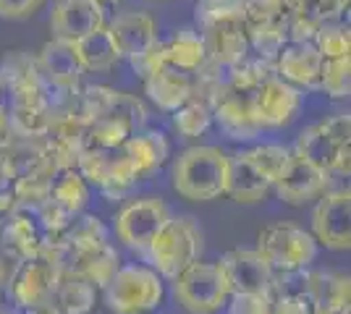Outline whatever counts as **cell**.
<instances>
[{
  "label": "cell",
  "mask_w": 351,
  "mask_h": 314,
  "mask_svg": "<svg viewBox=\"0 0 351 314\" xmlns=\"http://www.w3.org/2000/svg\"><path fill=\"white\" fill-rule=\"evenodd\" d=\"M97 3H103V5H118V3H123V0H97Z\"/></svg>",
  "instance_id": "46"
},
{
  "label": "cell",
  "mask_w": 351,
  "mask_h": 314,
  "mask_svg": "<svg viewBox=\"0 0 351 314\" xmlns=\"http://www.w3.org/2000/svg\"><path fill=\"white\" fill-rule=\"evenodd\" d=\"M40 5L43 0H0V18L21 21V18H29Z\"/></svg>",
  "instance_id": "41"
},
{
  "label": "cell",
  "mask_w": 351,
  "mask_h": 314,
  "mask_svg": "<svg viewBox=\"0 0 351 314\" xmlns=\"http://www.w3.org/2000/svg\"><path fill=\"white\" fill-rule=\"evenodd\" d=\"M322 24V18L312 11H293L286 14V37L289 42H312L315 31Z\"/></svg>",
  "instance_id": "38"
},
{
  "label": "cell",
  "mask_w": 351,
  "mask_h": 314,
  "mask_svg": "<svg viewBox=\"0 0 351 314\" xmlns=\"http://www.w3.org/2000/svg\"><path fill=\"white\" fill-rule=\"evenodd\" d=\"M213 126V107L202 97H189L184 105H178L173 110V129L184 139L202 136Z\"/></svg>",
  "instance_id": "31"
},
{
  "label": "cell",
  "mask_w": 351,
  "mask_h": 314,
  "mask_svg": "<svg viewBox=\"0 0 351 314\" xmlns=\"http://www.w3.org/2000/svg\"><path fill=\"white\" fill-rule=\"evenodd\" d=\"M202 31L207 60L218 66H234L249 55V37L244 18H223L218 24H210Z\"/></svg>",
  "instance_id": "19"
},
{
  "label": "cell",
  "mask_w": 351,
  "mask_h": 314,
  "mask_svg": "<svg viewBox=\"0 0 351 314\" xmlns=\"http://www.w3.org/2000/svg\"><path fill=\"white\" fill-rule=\"evenodd\" d=\"M45 233L27 215H11L3 231H0V249L14 259H27V257L40 254L45 249Z\"/></svg>",
  "instance_id": "25"
},
{
  "label": "cell",
  "mask_w": 351,
  "mask_h": 314,
  "mask_svg": "<svg viewBox=\"0 0 351 314\" xmlns=\"http://www.w3.org/2000/svg\"><path fill=\"white\" fill-rule=\"evenodd\" d=\"M276 74L289 81L299 90H317L320 84V68H322V55L312 42H286L278 58L273 60Z\"/></svg>",
  "instance_id": "17"
},
{
  "label": "cell",
  "mask_w": 351,
  "mask_h": 314,
  "mask_svg": "<svg viewBox=\"0 0 351 314\" xmlns=\"http://www.w3.org/2000/svg\"><path fill=\"white\" fill-rule=\"evenodd\" d=\"M162 301V283L155 270L126 265L105 283V304L116 314L152 312Z\"/></svg>",
  "instance_id": "4"
},
{
  "label": "cell",
  "mask_w": 351,
  "mask_h": 314,
  "mask_svg": "<svg viewBox=\"0 0 351 314\" xmlns=\"http://www.w3.org/2000/svg\"><path fill=\"white\" fill-rule=\"evenodd\" d=\"M283 16H286L283 0H244V8H241V18L247 27L280 21Z\"/></svg>",
  "instance_id": "37"
},
{
  "label": "cell",
  "mask_w": 351,
  "mask_h": 314,
  "mask_svg": "<svg viewBox=\"0 0 351 314\" xmlns=\"http://www.w3.org/2000/svg\"><path fill=\"white\" fill-rule=\"evenodd\" d=\"M50 199H53L58 207L66 209V212H71V215L82 212L89 199L84 176H82L76 168H69V170L56 173V176H53V183H50Z\"/></svg>",
  "instance_id": "28"
},
{
  "label": "cell",
  "mask_w": 351,
  "mask_h": 314,
  "mask_svg": "<svg viewBox=\"0 0 351 314\" xmlns=\"http://www.w3.org/2000/svg\"><path fill=\"white\" fill-rule=\"evenodd\" d=\"M105 24H108L105 5L97 0H56L47 16V27L53 37L69 42H76L79 37L100 29Z\"/></svg>",
  "instance_id": "13"
},
{
  "label": "cell",
  "mask_w": 351,
  "mask_h": 314,
  "mask_svg": "<svg viewBox=\"0 0 351 314\" xmlns=\"http://www.w3.org/2000/svg\"><path fill=\"white\" fill-rule=\"evenodd\" d=\"M202 231L191 218H168L162 228L152 236L145 254L158 267L162 278L173 280L181 270H186L199 257Z\"/></svg>",
  "instance_id": "2"
},
{
  "label": "cell",
  "mask_w": 351,
  "mask_h": 314,
  "mask_svg": "<svg viewBox=\"0 0 351 314\" xmlns=\"http://www.w3.org/2000/svg\"><path fill=\"white\" fill-rule=\"evenodd\" d=\"M220 270L228 280L231 293H263L270 291L276 270L267 265L257 249H234L220 257Z\"/></svg>",
  "instance_id": "14"
},
{
  "label": "cell",
  "mask_w": 351,
  "mask_h": 314,
  "mask_svg": "<svg viewBox=\"0 0 351 314\" xmlns=\"http://www.w3.org/2000/svg\"><path fill=\"white\" fill-rule=\"evenodd\" d=\"M210 107H213V120H218V126L231 139L249 142L265 131L254 110V90L226 87L210 100Z\"/></svg>",
  "instance_id": "10"
},
{
  "label": "cell",
  "mask_w": 351,
  "mask_h": 314,
  "mask_svg": "<svg viewBox=\"0 0 351 314\" xmlns=\"http://www.w3.org/2000/svg\"><path fill=\"white\" fill-rule=\"evenodd\" d=\"M129 60V66H132V71L139 79H147L149 74H155L160 66H165V50H162V40H155L149 47H145L142 53H136L132 55Z\"/></svg>",
  "instance_id": "40"
},
{
  "label": "cell",
  "mask_w": 351,
  "mask_h": 314,
  "mask_svg": "<svg viewBox=\"0 0 351 314\" xmlns=\"http://www.w3.org/2000/svg\"><path fill=\"white\" fill-rule=\"evenodd\" d=\"M312 45L317 47L322 60L351 55L349 24L343 18H328V21H322L320 27H317V31H315V37H312Z\"/></svg>",
  "instance_id": "32"
},
{
  "label": "cell",
  "mask_w": 351,
  "mask_h": 314,
  "mask_svg": "<svg viewBox=\"0 0 351 314\" xmlns=\"http://www.w3.org/2000/svg\"><path fill=\"white\" fill-rule=\"evenodd\" d=\"M228 160L231 155L210 144L184 150L173 163V189L189 202H210L226 194Z\"/></svg>",
  "instance_id": "1"
},
{
  "label": "cell",
  "mask_w": 351,
  "mask_h": 314,
  "mask_svg": "<svg viewBox=\"0 0 351 314\" xmlns=\"http://www.w3.org/2000/svg\"><path fill=\"white\" fill-rule=\"evenodd\" d=\"M53 304L63 314H87L95 306V285L76 275H63L53 293Z\"/></svg>",
  "instance_id": "29"
},
{
  "label": "cell",
  "mask_w": 351,
  "mask_h": 314,
  "mask_svg": "<svg viewBox=\"0 0 351 314\" xmlns=\"http://www.w3.org/2000/svg\"><path fill=\"white\" fill-rule=\"evenodd\" d=\"M171 218V209L165 207L162 199H136L121 209L116 220V233L134 252H145L152 236L162 228V223Z\"/></svg>",
  "instance_id": "12"
},
{
  "label": "cell",
  "mask_w": 351,
  "mask_h": 314,
  "mask_svg": "<svg viewBox=\"0 0 351 314\" xmlns=\"http://www.w3.org/2000/svg\"><path fill=\"white\" fill-rule=\"evenodd\" d=\"M312 233L315 241L333 252H346L351 246V192L328 189L317 196V205L312 212Z\"/></svg>",
  "instance_id": "8"
},
{
  "label": "cell",
  "mask_w": 351,
  "mask_h": 314,
  "mask_svg": "<svg viewBox=\"0 0 351 314\" xmlns=\"http://www.w3.org/2000/svg\"><path fill=\"white\" fill-rule=\"evenodd\" d=\"M273 314H315L307 296H276Z\"/></svg>",
  "instance_id": "42"
},
{
  "label": "cell",
  "mask_w": 351,
  "mask_h": 314,
  "mask_svg": "<svg viewBox=\"0 0 351 314\" xmlns=\"http://www.w3.org/2000/svg\"><path fill=\"white\" fill-rule=\"evenodd\" d=\"M53 244H60V246H69V249H84V246H95V244H103L108 241V233H105V225L92 218V215H73L69 225L60 231L56 239H50Z\"/></svg>",
  "instance_id": "30"
},
{
  "label": "cell",
  "mask_w": 351,
  "mask_h": 314,
  "mask_svg": "<svg viewBox=\"0 0 351 314\" xmlns=\"http://www.w3.org/2000/svg\"><path fill=\"white\" fill-rule=\"evenodd\" d=\"M244 0H194V27L205 29L223 18H241Z\"/></svg>",
  "instance_id": "36"
},
{
  "label": "cell",
  "mask_w": 351,
  "mask_h": 314,
  "mask_svg": "<svg viewBox=\"0 0 351 314\" xmlns=\"http://www.w3.org/2000/svg\"><path fill=\"white\" fill-rule=\"evenodd\" d=\"M24 314H63L53 304V301H45V304H40V306H32V309H24Z\"/></svg>",
  "instance_id": "44"
},
{
  "label": "cell",
  "mask_w": 351,
  "mask_h": 314,
  "mask_svg": "<svg viewBox=\"0 0 351 314\" xmlns=\"http://www.w3.org/2000/svg\"><path fill=\"white\" fill-rule=\"evenodd\" d=\"M0 94H8L11 103L43 100V76L34 55L24 50L8 53L0 63Z\"/></svg>",
  "instance_id": "16"
},
{
  "label": "cell",
  "mask_w": 351,
  "mask_h": 314,
  "mask_svg": "<svg viewBox=\"0 0 351 314\" xmlns=\"http://www.w3.org/2000/svg\"><path fill=\"white\" fill-rule=\"evenodd\" d=\"M5 262H8V254L0 249V285L8 283V272H5Z\"/></svg>",
  "instance_id": "45"
},
{
  "label": "cell",
  "mask_w": 351,
  "mask_h": 314,
  "mask_svg": "<svg viewBox=\"0 0 351 314\" xmlns=\"http://www.w3.org/2000/svg\"><path fill=\"white\" fill-rule=\"evenodd\" d=\"M123 152L129 155L134 163L136 179H149L155 170H160V165L168 160L171 155V144L160 131H136L123 142Z\"/></svg>",
  "instance_id": "24"
},
{
  "label": "cell",
  "mask_w": 351,
  "mask_h": 314,
  "mask_svg": "<svg viewBox=\"0 0 351 314\" xmlns=\"http://www.w3.org/2000/svg\"><path fill=\"white\" fill-rule=\"evenodd\" d=\"M257 252L276 272L307 270L317 257V241L293 223H273L260 231Z\"/></svg>",
  "instance_id": "5"
},
{
  "label": "cell",
  "mask_w": 351,
  "mask_h": 314,
  "mask_svg": "<svg viewBox=\"0 0 351 314\" xmlns=\"http://www.w3.org/2000/svg\"><path fill=\"white\" fill-rule=\"evenodd\" d=\"M162 50H165V63H171L181 71H189V74H197L207 63L205 40L194 24L181 27L168 40H162Z\"/></svg>",
  "instance_id": "26"
},
{
  "label": "cell",
  "mask_w": 351,
  "mask_h": 314,
  "mask_svg": "<svg viewBox=\"0 0 351 314\" xmlns=\"http://www.w3.org/2000/svg\"><path fill=\"white\" fill-rule=\"evenodd\" d=\"M176 301L191 314H215L231 296L228 280L218 262H191L173 278Z\"/></svg>",
  "instance_id": "3"
},
{
  "label": "cell",
  "mask_w": 351,
  "mask_h": 314,
  "mask_svg": "<svg viewBox=\"0 0 351 314\" xmlns=\"http://www.w3.org/2000/svg\"><path fill=\"white\" fill-rule=\"evenodd\" d=\"M317 90L330 100H346L351 94V55L322 60Z\"/></svg>",
  "instance_id": "35"
},
{
  "label": "cell",
  "mask_w": 351,
  "mask_h": 314,
  "mask_svg": "<svg viewBox=\"0 0 351 314\" xmlns=\"http://www.w3.org/2000/svg\"><path fill=\"white\" fill-rule=\"evenodd\" d=\"M349 142H351V116L349 113H336V116H330V118H325L320 123L304 129L299 134V139H296L293 152L302 155V157H307L309 163H315L317 168L330 173L338 150L343 144H349Z\"/></svg>",
  "instance_id": "9"
},
{
  "label": "cell",
  "mask_w": 351,
  "mask_h": 314,
  "mask_svg": "<svg viewBox=\"0 0 351 314\" xmlns=\"http://www.w3.org/2000/svg\"><path fill=\"white\" fill-rule=\"evenodd\" d=\"M108 31L116 42L121 58H132L149 47L158 37V21L147 11H121L108 21Z\"/></svg>",
  "instance_id": "20"
},
{
  "label": "cell",
  "mask_w": 351,
  "mask_h": 314,
  "mask_svg": "<svg viewBox=\"0 0 351 314\" xmlns=\"http://www.w3.org/2000/svg\"><path fill=\"white\" fill-rule=\"evenodd\" d=\"M60 283L58 262L47 252H40L27 259H19V267L8 278V293L16 306L32 309L45 301H53V293Z\"/></svg>",
  "instance_id": "6"
},
{
  "label": "cell",
  "mask_w": 351,
  "mask_h": 314,
  "mask_svg": "<svg viewBox=\"0 0 351 314\" xmlns=\"http://www.w3.org/2000/svg\"><path fill=\"white\" fill-rule=\"evenodd\" d=\"M79 173L84 176V181H92L95 186H100L105 194L116 196L129 192L136 183V170L134 163L129 160V155L121 147L113 150H103V147H84V152L79 155Z\"/></svg>",
  "instance_id": "7"
},
{
  "label": "cell",
  "mask_w": 351,
  "mask_h": 314,
  "mask_svg": "<svg viewBox=\"0 0 351 314\" xmlns=\"http://www.w3.org/2000/svg\"><path fill=\"white\" fill-rule=\"evenodd\" d=\"M304 283H307V299L315 312L349 309V275H341V272H304Z\"/></svg>",
  "instance_id": "22"
},
{
  "label": "cell",
  "mask_w": 351,
  "mask_h": 314,
  "mask_svg": "<svg viewBox=\"0 0 351 314\" xmlns=\"http://www.w3.org/2000/svg\"><path fill=\"white\" fill-rule=\"evenodd\" d=\"M304 92L283 81L278 74L267 76L254 90V110L263 129H283L302 113Z\"/></svg>",
  "instance_id": "11"
},
{
  "label": "cell",
  "mask_w": 351,
  "mask_h": 314,
  "mask_svg": "<svg viewBox=\"0 0 351 314\" xmlns=\"http://www.w3.org/2000/svg\"><path fill=\"white\" fill-rule=\"evenodd\" d=\"M142 81H145L147 97L168 113H173L178 105H184L189 97H194V90H197V74L181 71L171 63L160 66L155 74H149Z\"/></svg>",
  "instance_id": "21"
},
{
  "label": "cell",
  "mask_w": 351,
  "mask_h": 314,
  "mask_svg": "<svg viewBox=\"0 0 351 314\" xmlns=\"http://www.w3.org/2000/svg\"><path fill=\"white\" fill-rule=\"evenodd\" d=\"M249 37V53L265 60H276L283 45L289 42L286 37V16L280 21H270V24H260V27H247Z\"/></svg>",
  "instance_id": "34"
},
{
  "label": "cell",
  "mask_w": 351,
  "mask_h": 314,
  "mask_svg": "<svg viewBox=\"0 0 351 314\" xmlns=\"http://www.w3.org/2000/svg\"><path fill=\"white\" fill-rule=\"evenodd\" d=\"M226 304H228V314H273L270 291H263V293H231Z\"/></svg>",
  "instance_id": "39"
},
{
  "label": "cell",
  "mask_w": 351,
  "mask_h": 314,
  "mask_svg": "<svg viewBox=\"0 0 351 314\" xmlns=\"http://www.w3.org/2000/svg\"><path fill=\"white\" fill-rule=\"evenodd\" d=\"M239 155H241L270 186L283 176L286 165L291 160V150H286V147H280V144H260V147H252V150H244V152H239Z\"/></svg>",
  "instance_id": "33"
},
{
  "label": "cell",
  "mask_w": 351,
  "mask_h": 314,
  "mask_svg": "<svg viewBox=\"0 0 351 314\" xmlns=\"http://www.w3.org/2000/svg\"><path fill=\"white\" fill-rule=\"evenodd\" d=\"M315 5H317V16L322 21H328V18H343L351 0H315Z\"/></svg>",
  "instance_id": "43"
},
{
  "label": "cell",
  "mask_w": 351,
  "mask_h": 314,
  "mask_svg": "<svg viewBox=\"0 0 351 314\" xmlns=\"http://www.w3.org/2000/svg\"><path fill=\"white\" fill-rule=\"evenodd\" d=\"M37 60V68H40V76L47 84H56V87H69V90H79V81H82V63L76 58V50H73V42L69 40H47L40 53L34 55Z\"/></svg>",
  "instance_id": "18"
},
{
  "label": "cell",
  "mask_w": 351,
  "mask_h": 314,
  "mask_svg": "<svg viewBox=\"0 0 351 314\" xmlns=\"http://www.w3.org/2000/svg\"><path fill=\"white\" fill-rule=\"evenodd\" d=\"M330 181L333 179L328 170H322L315 163H309L307 157L291 152V160L286 165L283 176L273 183V189L286 205H304V202L317 199L322 192H328Z\"/></svg>",
  "instance_id": "15"
},
{
  "label": "cell",
  "mask_w": 351,
  "mask_h": 314,
  "mask_svg": "<svg viewBox=\"0 0 351 314\" xmlns=\"http://www.w3.org/2000/svg\"><path fill=\"white\" fill-rule=\"evenodd\" d=\"M145 3H162V0H145Z\"/></svg>",
  "instance_id": "47"
},
{
  "label": "cell",
  "mask_w": 351,
  "mask_h": 314,
  "mask_svg": "<svg viewBox=\"0 0 351 314\" xmlns=\"http://www.w3.org/2000/svg\"><path fill=\"white\" fill-rule=\"evenodd\" d=\"M0 314H3V312H0Z\"/></svg>",
  "instance_id": "48"
},
{
  "label": "cell",
  "mask_w": 351,
  "mask_h": 314,
  "mask_svg": "<svg viewBox=\"0 0 351 314\" xmlns=\"http://www.w3.org/2000/svg\"><path fill=\"white\" fill-rule=\"evenodd\" d=\"M273 186L252 168V165L241 157V155H231L228 160V179H226V194L231 196L239 205H254L267 196Z\"/></svg>",
  "instance_id": "27"
},
{
  "label": "cell",
  "mask_w": 351,
  "mask_h": 314,
  "mask_svg": "<svg viewBox=\"0 0 351 314\" xmlns=\"http://www.w3.org/2000/svg\"><path fill=\"white\" fill-rule=\"evenodd\" d=\"M73 50H76V58L82 63V71L84 74H105V71H113L118 63H121V53H118L116 42L108 31V24L100 27V29L89 31L84 37H79L73 42Z\"/></svg>",
  "instance_id": "23"
}]
</instances>
